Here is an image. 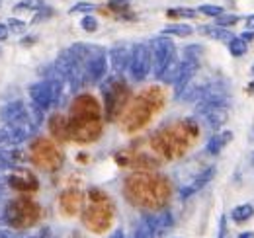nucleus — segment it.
I'll use <instances>...</instances> for the list:
<instances>
[{
    "label": "nucleus",
    "mask_w": 254,
    "mask_h": 238,
    "mask_svg": "<svg viewBox=\"0 0 254 238\" xmlns=\"http://www.w3.org/2000/svg\"><path fill=\"white\" fill-rule=\"evenodd\" d=\"M151 53H153V74L160 80V76L164 74V70L178 59L174 41L168 35H160L157 39H153Z\"/></svg>",
    "instance_id": "nucleus-1"
},
{
    "label": "nucleus",
    "mask_w": 254,
    "mask_h": 238,
    "mask_svg": "<svg viewBox=\"0 0 254 238\" xmlns=\"http://www.w3.org/2000/svg\"><path fill=\"white\" fill-rule=\"evenodd\" d=\"M127 70H129L131 80H135V82H141L149 76V72L153 70V53L147 45H143V43L133 45V49L129 53Z\"/></svg>",
    "instance_id": "nucleus-2"
},
{
    "label": "nucleus",
    "mask_w": 254,
    "mask_h": 238,
    "mask_svg": "<svg viewBox=\"0 0 254 238\" xmlns=\"http://www.w3.org/2000/svg\"><path fill=\"white\" fill-rule=\"evenodd\" d=\"M106 72H108V57L100 49L94 57L86 62V78L90 84H98V82H102Z\"/></svg>",
    "instance_id": "nucleus-3"
},
{
    "label": "nucleus",
    "mask_w": 254,
    "mask_h": 238,
    "mask_svg": "<svg viewBox=\"0 0 254 238\" xmlns=\"http://www.w3.org/2000/svg\"><path fill=\"white\" fill-rule=\"evenodd\" d=\"M213 176H215V168H207L203 174H199L197 178L193 179L190 185H184V187L180 189V197H182V199H188L191 193H195V191H199L203 185H207V183L213 179Z\"/></svg>",
    "instance_id": "nucleus-4"
},
{
    "label": "nucleus",
    "mask_w": 254,
    "mask_h": 238,
    "mask_svg": "<svg viewBox=\"0 0 254 238\" xmlns=\"http://www.w3.org/2000/svg\"><path fill=\"white\" fill-rule=\"evenodd\" d=\"M129 53H131V49H127L126 45H120V47L112 49L110 57H112V66H114V70H116V72H122L124 68H127Z\"/></svg>",
    "instance_id": "nucleus-5"
},
{
    "label": "nucleus",
    "mask_w": 254,
    "mask_h": 238,
    "mask_svg": "<svg viewBox=\"0 0 254 238\" xmlns=\"http://www.w3.org/2000/svg\"><path fill=\"white\" fill-rule=\"evenodd\" d=\"M131 238H155V217L153 215H145L141 219V223L137 225V229H135Z\"/></svg>",
    "instance_id": "nucleus-6"
},
{
    "label": "nucleus",
    "mask_w": 254,
    "mask_h": 238,
    "mask_svg": "<svg viewBox=\"0 0 254 238\" xmlns=\"http://www.w3.org/2000/svg\"><path fill=\"white\" fill-rule=\"evenodd\" d=\"M174 227V217L170 211L160 213L159 217H155V238H160L166 231H170Z\"/></svg>",
    "instance_id": "nucleus-7"
},
{
    "label": "nucleus",
    "mask_w": 254,
    "mask_h": 238,
    "mask_svg": "<svg viewBox=\"0 0 254 238\" xmlns=\"http://www.w3.org/2000/svg\"><path fill=\"white\" fill-rule=\"evenodd\" d=\"M233 139V133L231 131H225V133H219V135H213L209 141H207V152L209 154H219L223 150V147Z\"/></svg>",
    "instance_id": "nucleus-8"
},
{
    "label": "nucleus",
    "mask_w": 254,
    "mask_h": 238,
    "mask_svg": "<svg viewBox=\"0 0 254 238\" xmlns=\"http://www.w3.org/2000/svg\"><path fill=\"white\" fill-rule=\"evenodd\" d=\"M227 116H229V110H213V112H207V114H203L201 118L205 121V125L209 127V129H219L223 123L227 121Z\"/></svg>",
    "instance_id": "nucleus-9"
},
{
    "label": "nucleus",
    "mask_w": 254,
    "mask_h": 238,
    "mask_svg": "<svg viewBox=\"0 0 254 238\" xmlns=\"http://www.w3.org/2000/svg\"><path fill=\"white\" fill-rule=\"evenodd\" d=\"M201 31L205 33V35H209V37H213V39H219V41H231L233 39V35H231V31L227 30V28H221V26H203Z\"/></svg>",
    "instance_id": "nucleus-10"
},
{
    "label": "nucleus",
    "mask_w": 254,
    "mask_h": 238,
    "mask_svg": "<svg viewBox=\"0 0 254 238\" xmlns=\"http://www.w3.org/2000/svg\"><path fill=\"white\" fill-rule=\"evenodd\" d=\"M251 217H254V207L253 205H249V203L235 207L233 209V213H231V219H233L235 223H245V221H249Z\"/></svg>",
    "instance_id": "nucleus-11"
},
{
    "label": "nucleus",
    "mask_w": 254,
    "mask_h": 238,
    "mask_svg": "<svg viewBox=\"0 0 254 238\" xmlns=\"http://www.w3.org/2000/svg\"><path fill=\"white\" fill-rule=\"evenodd\" d=\"M229 51L233 57H243L249 51V41H245L243 37H233L229 41Z\"/></svg>",
    "instance_id": "nucleus-12"
},
{
    "label": "nucleus",
    "mask_w": 254,
    "mask_h": 238,
    "mask_svg": "<svg viewBox=\"0 0 254 238\" xmlns=\"http://www.w3.org/2000/svg\"><path fill=\"white\" fill-rule=\"evenodd\" d=\"M191 33H193V30L188 24H172V26H166L162 30V35H176V37H188Z\"/></svg>",
    "instance_id": "nucleus-13"
},
{
    "label": "nucleus",
    "mask_w": 254,
    "mask_h": 238,
    "mask_svg": "<svg viewBox=\"0 0 254 238\" xmlns=\"http://www.w3.org/2000/svg\"><path fill=\"white\" fill-rule=\"evenodd\" d=\"M18 160H22L20 152H14V150H0V166H2V168H12V166H16Z\"/></svg>",
    "instance_id": "nucleus-14"
},
{
    "label": "nucleus",
    "mask_w": 254,
    "mask_h": 238,
    "mask_svg": "<svg viewBox=\"0 0 254 238\" xmlns=\"http://www.w3.org/2000/svg\"><path fill=\"white\" fill-rule=\"evenodd\" d=\"M129 0H110V8L114 10V12H118V14H122V16H127V20H133L135 16H131L129 14Z\"/></svg>",
    "instance_id": "nucleus-15"
},
{
    "label": "nucleus",
    "mask_w": 254,
    "mask_h": 238,
    "mask_svg": "<svg viewBox=\"0 0 254 238\" xmlns=\"http://www.w3.org/2000/svg\"><path fill=\"white\" fill-rule=\"evenodd\" d=\"M166 14L170 18H195L197 10H193V8H170Z\"/></svg>",
    "instance_id": "nucleus-16"
},
{
    "label": "nucleus",
    "mask_w": 254,
    "mask_h": 238,
    "mask_svg": "<svg viewBox=\"0 0 254 238\" xmlns=\"http://www.w3.org/2000/svg\"><path fill=\"white\" fill-rule=\"evenodd\" d=\"M215 24L221 26V28H231V26L239 24V16H235V14H225V12H223L221 16L215 18Z\"/></svg>",
    "instance_id": "nucleus-17"
},
{
    "label": "nucleus",
    "mask_w": 254,
    "mask_h": 238,
    "mask_svg": "<svg viewBox=\"0 0 254 238\" xmlns=\"http://www.w3.org/2000/svg\"><path fill=\"white\" fill-rule=\"evenodd\" d=\"M197 12L209 16V18H217V16H221L223 14V8L221 6H213V4H203V6L197 8Z\"/></svg>",
    "instance_id": "nucleus-18"
},
{
    "label": "nucleus",
    "mask_w": 254,
    "mask_h": 238,
    "mask_svg": "<svg viewBox=\"0 0 254 238\" xmlns=\"http://www.w3.org/2000/svg\"><path fill=\"white\" fill-rule=\"evenodd\" d=\"M0 147H16L14 145V135H12L10 127L0 129Z\"/></svg>",
    "instance_id": "nucleus-19"
},
{
    "label": "nucleus",
    "mask_w": 254,
    "mask_h": 238,
    "mask_svg": "<svg viewBox=\"0 0 254 238\" xmlns=\"http://www.w3.org/2000/svg\"><path fill=\"white\" fill-rule=\"evenodd\" d=\"M51 14H53V10H51L49 6H45V2L41 0V2H39V10H37V14H35L33 22H39V20H47Z\"/></svg>",
    "instance_id": "nucleus-20"
},
{
    "label": "nucleus",
    "mask_w": 254,
    "mask_h": 238,
    "mask_svg": "<svg viewBox=\"0 0 254 238\" xmlns=\"http://www.w3.org/2000/svg\"><path fill=\"white\" fill-rule=\"evenodd\" d=\"M80 26H82V30L88 31V33H92V31L98 30V22H96V18H92V16H84V18L80 20Z\"/></svg>",
    "instance_id": "nucleus-21"
},
{
    "label": "nucleus",
    "mask_w": 254,
    "mask_h": 238,
    "mask_svg": "<svg viewBox=\"0 0 254 238\" xmlns=\"http://www.w3.org/2000/svg\"><path fill=\"white\" fill-rule=\"evenodd\" d=\"M6 26H8V30L12 31V33H24L26 31V24L20 22V20H16V18H10Z\"/></svg>",
    "instance_id": "nucleus-22"
},
{
    "label": "nucleus",
    "mask_w": 254,
    "mask_h": 238,
    "mask_svg": "<svg viewBox=\"0 0 254 238\" xmlns=\"http://www.w3.org/2000/svg\"><path fill=\"white\" fill-rule=\"evenodd\" d=\"M92 10H94V6H92L90 2H80V4H76V6L70 8L72 14H74V12H92Z\"/></svg>",
    "instance_id": "nucleus-23"
},
{
    "label": "nucleus",
    "mask_w": 254,
    "mask_h": 238,
    "mask_svg": "<svg viewBox=\"0 0 254 238\" xmlns=\"http://www.w3.org/2000/svg\"><path fill=\"white\" fill-rule=\"evenodd\" d=\"M33 2H35V0H22L20 4H16V8H14V10H16V12H22V10H28V8H33V6H35Z\"/></svg>",
    "instance_id": "nucleus-24"
},
{
    "label": "nucleus",
    "mask_w": 254,
    "mask_h": 238,
    "mask_svg": "<svg viewBox=\"0 0 254 238\" xmlns=\"http://www.w3.org/2000/svg\"><path fill=\"white\" fill-rule=\"evenodd\" d=\"M8 33H10V30H8V26H6V24H0V41L8 39Z\"/></svg>",
    "instance_id": "nucleus-25"
},
{
    "label": "nucleus",
    "mask_w": 254,
    "mask_h": 238,
    "mask_svg": "<svg viewBox=\"0 0 254 238\" xmlns=\"http://www.w3.org/2000/svg\"><path fill=\"white\" fill-rule=\"evenodd\" d=\"M0 238H22V237H18L16 233H10V231H0Z\"/></svg>",
    "instance_id": "nucleus-26"
},
{
    "label": "nucleus",
    "mask_w": 254,
    "mask_h": 238,
    "mask_svg": "<svg viewBox=\"0 0 254 238\" xmlns=\"http://www.w3.org/2000/svg\"><path fill=\"white\" fill-rule=\"evenodd\" d=\"M241 37H243V39H245V41H253V39H254V31H253V30L245 31V33H243V35H241Z\"/></svg>",
    "instance_id": "nucleus-27"
},
{
    "label": "nucleus",
    "mask_w": 254,
    "mask_h": 238,
    "mask_svg": "<svg viewBox=\"0 0 254 238\" xmlns=\"http://www.w3.org/2000/svg\"><path fill=\"white\" fill-rule=\"evenodd\" d=\"M247 26H249V30H254V16H249V20H247Z\"/></svg>",
    "instance_id": "nucleus-28"
},
{
    "label": "nucleus",
    "mask_w": 254,
    "mask_h": 238,
    "mask_svg": "<svg viewBox=\"0 0 254 238\" xmlns=\"http://www.w3.org/2000/svg\"><path fill=\"white\" fill-rule=\"evenodd\" d=\"M110 238H126V235H124V231H116Z\"/></svg>",
    "instance_id": "nucleus-29"
},
{
    "label": "nucleus",
    "mask_w": 254,
    "mask_h": 238,
    "mask_svg": "<svg viewBox=\"0 0 254 238\" xmlns=\"http://www.w3.org/2000/svg\"><path fill=\"white\" fill-rule=\"evenodd\" d=\"M237 238H254V233H251V231H249V233H243V235H239Z\"/></svg>",
    "instance_id": "nucleus-30"
},
{
    "label": "nucleus",
    "mask_w": 254,
    "mask_h": 238,
    "mask_svg": "<svg viewBox=\"0 0 254 238\" xmlns=\"http://www.w3.org/2000/svg\"><path fill=\"white\" fill-rule=\"evenodd\" d=\"M247 90H249V94H253V96H254V80L249 84V88H247Z\"/></svg>",
    "instance_id": "nucleus-31"
},
{
    "label": "nucleus",
    "mask_w": 254,
    "mask_h": 238,
    "mask_svg": "<svg viewBox=\"0 0 254 238\" xmlns=\"http://www.w3.org/2000/svg\"><path fill=\"white\" fill-rule=\"evenodd\" d=\"M253 74H254V64H253Z\"/></svg>",
    "instance_id": "nucleus-32"
},
{
    "label": "nucleus",
    "mask_w": 254,
    "mask_h": 238,
    "mask_svg": "<svg viewBox=\"0 0 254 238\" xmlns=\"http://www.w3.org/2000/svg\"><path fill=\"white\" fill-rule=\"evenodd\" d=\"M0 4H2V2H0Z\"/></svg>",
    "instance_id": "nucleus-33"
}]
</instances>
